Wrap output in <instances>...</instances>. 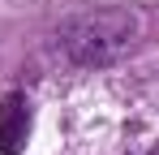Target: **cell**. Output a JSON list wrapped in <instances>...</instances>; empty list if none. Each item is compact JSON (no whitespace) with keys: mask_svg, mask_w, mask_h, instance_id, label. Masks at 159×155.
<instances>
[{"mask_svg":"<svg viewBox=\"0 0 159 155\" xmlns=\"http://www.w3.org/2000/svg\"><path fill=\"white\" fill-rule=\"evenodd\" d=\"M151 155H159V147H155V151H151Z\"/></svg>","mask_w":159,"mask_h":155,"instance_id":"3957f363","label":"cell"},{"mask_svg":"<svg viewBox=\"0 0 159 155\" xmlns=\"http://www.w3.org/2000/svg\"><path fill=\"white\" fill-rule=\"evenodd\" d=\"M30 138V99L22 91L0 95V155H17Z\"/></svg>","mask_w":159,"mask_h":155,"instance_id":"7a4b0ae2","label":"cell"},{"mask_svg":"<svg viewBox=\"0 0 159 155\" xmlns=\"http://www.w3.org/2000/svg\"><path fill=\"white\" fill-rule=\"evenodd\" d=\"M138 17L129 9H90L60 26V43L78 65H103L133 43Z\"/></svg>","mask_w":159,"mask_h":155,"instance_id":"6da1fadb","label":"cell"}]
</instances>
